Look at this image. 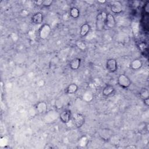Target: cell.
<instances>
[{
	"label": "cell",
	"mask_w": 149,
	"mask_h": 149,
	"mask_svg": "<svg viewBox=\"0 0 149 149\" xmlns=\"http://www.w3.org/2000/svg\"><path fill=\"white\" fill-rule=\"evenodd\" d=\"M143 100L144 104L147 107H148V106L149 105V98L144 99V100Z\"/></svg>",
	"instance_id": "22"
},
{
	"label": "cell",
	"mask_w": 149,
	"mask_h": 149,
	"mask_svg": "<svg viewBox=\"0 0 149 149\" xmlns=\"http://www.w3.org/2000/svg\"><path fill=\"white\" fill-rule=\"evenodd\" d=\"M78 90V86L76 83H70L66 88L65 93L67 94H74Z\"/></svg>",
	"instance_id": "15"
},
{
	"label": "cell",
	"mask_w": 149,
	"mask_h": 149,
	"mask_svg": "<svg viewBox=\"0 0 149 149\" xmlns=\"http://www.w3.org/2000/svg\"><path fill=\"white\" fill-rule=\"evenodd\" d=\"M51 33V26L48 24H44L41 26L38 31L39 37L41 40H46Z\"/></svg>",
	"instance_id": "4"
},
{
	"label": "cell",
	"mask_w": 149,
	"mask_h": 149,
	"mask_svg": "<svg viewBox=\"0 0 149 149\" xmlns=\"http://www.w3.org/2000/svg\"><path fill=\"white\" fill-rule=\"evenodd\" d=\"M72 117V112L69 109H64L59 115V119L61 121L65 124H67L70 122Z\"/></svg>",
	"instance_id": "6"
},
{
	"label": "cell",
	"mask_w": 149,
	"mask_h": 149,
	"mask_svg": "<svg viewBox=\"0 0 149 149\" xmlns=\"http://www.w3.org/2000/svg\"><path fill=\"white\" fill-rule=\"evenodd\" d=\"M72 124L77 128L81 127L85 122V118L83 114L79 112H74L72 113L71 120Z\"/></svg>",
	"instance_id": "1"
},
{
	"label": "cell",
	"mask_w": 149,
	"mask_h": 149,
	"mask_svg": "<svg viewBox=\"0 0 149 149\" xmlns=\"http://www.w3.org/2000/svg\"><path fill=\"white\" fill-rule=\"evenodd\" d=\"M140 95L143 100L149 98V92L148 89L146 88H142L140 92Z\"/></svg>",
	"instance_id": "18"
},
{
	"label": "cell",
	"mask_w": 149,
	"mask_h": 149,
	"mask_svg": "<svg viewBox=\"0 0 149 149\" xmlns=\"http://www.w3.org/2000/svg\"><path fill=\"white\" fill-rule=\"evenodd\" d=\"M76 45L79 49H80L81 51H84L87 48V45L85 44V42H84L83 41H76Z\"/></svg>",
	"instance_id": "19"
},
{
	"label": "cell",
	"mask_w": 149,
	"mask_h": 149,
	"mask_svg": "<svg viewBox=\"0 0 149 149\" xmlns=\"http://www.w3.org/2000/svg\"><path fill=\"white\" fill-rule=\"evenodd\" d=\"M81 65V59L79 58L72 59L69 63V67L72 70H76L79 69Z\"/></svg>",
	"instance_id": "12"
},
{
	"label": "cell",
	"mask_w": 149,
	"mask_h": 149,
	"mask_svg": "<svg viewBox=\"0 0 149 149\" xmlns=\"http://www.w3.org/2000/svg\"><path fill=\"white\" fill-rule=\"evenodd\" d=\"M70 16L73 19H77L80 15V11L78 8L76 7H72L70 8L69 11Z\"/></svg>",
	"instance_id": "17"
},
{
	"label": "cell",
	"mask_w": 149,
	"mask_h": 149,
	"mask_svg": "<svg viewBox=\"0 0 149 149\" xmlns=\"http://www.w3.org/2000/svg\"><path fill=\"white\" fill-rule=\"evenodd\" d=\"M111 10L112 12L115 14H119L123 10V5L120 1H113L110 5Z\"/></svg>",
	"instance_id": "7"
},
{
	"label": "cell",
	"mask_w": 149,
	"mask_h": 149,
	"mask_svg": "<svg viewBox=\"0 0 149 149\" xmlns=\"http://www.w3.org/2000/svg\"><path fill=\"white\" fill-rule=\"evenodd\" d=\"M105 27L109 29H113L116 26V20L112 13H108L107 16V19L105 23Z\"/></svg>",
	"instance_id": "9"
},
{
	"label": "cell",
	"mask_w": 149,
	"mask_h": 149,
	"mask_svg": "<svg viewBox=\"0 0 149 149\" xmlns=\"http://www.w3.org/2000/svg\"><path fill=\"white\" fill-rule=\"evenodd\" d=\"M43 15L41 12L34 13L31 17V22L34 24H40L43 22Z\"/></svg>",
	"instance_id": "10"
},
{
	"label": "cell",
	"mask_w": 149,
	"mask_h": 149,
	"mask_svg": "<svg viewBox=\"0 0 149 149\" xmlns=\"http://www.w3.org/2000/svg\"><path fill=\"white\" fill-rule=\"evenodd\" d=\"M54 147L51 145V144H46L44 147V148L45 149H51V148H53Z\"/></svg>",
	"instance_id": "21"
},
{
	"label": "cell",
	"mask_w": 149,
	"mask_h": 149,
	"mask_svg": "<svg viewBox=\"0 0 149 149\" xmlns=\"http://www.w3.org/2000/svg\"><path fill=\"white\" fill-rule=\"evenodd\" d=\"M142 66H143V62L140 59H135L133 60L130 64V68L134 70H137L140 69L142 67Z\"/></svg>",
	"instance_id": "14"
},
{
	"label": "cell",
	"mask_w": 149,
	"mask_h": 149,
	"mask_svg": "<svg viewBox=\"0 0 149 149\" xmlns=\"http://www.w3.org/2000/svg\"><path fill=\"white\" fill-rule=\"evenodd\" d=\"M113 135L112 130L109 128H102L98 132V136L100 138L105 141H109Z\"/></svg>",
	"instance_id": "2"
},
{
	"label": "cell",
	"mask_w": 149,
	"mask_h": 149,
	"mask_svg": "<svg viewBox=\"0 0 149 149\" xmlns=\"http://www.w3.org/2000/svg\"><path fill=\"white\" fill-rule=\"evenodd\" d=\"M47 104L44 101L38 102L35 105V109L36 112L40 115H43L47 111Z\"/></svg>",
	"instance_id": "8"
},
{
	"label": "cell",
	"mask_w": 149,
	"mask_h": 149,
	"mask_svg": "<svg viewBox=\"0 0 149 149\" xmlns=\"http://www.w3.org/2000/svg\"><path fill=\"white\" fill-rule=\"evenodd\" d=\"M125 148H130V149H135V148H137V147L134 144H131V145L126 146Z\"/></svg>",
	"instance_id": "23"
},
{
	"label": "cell",
	"mask_w": 149,
	"mask_h": 149,
	"mask_svg": "<svg viewBox=\"0 0 149 149\" xmlns=\"http://www.w3.org/2000/svg\"><path fill=\"white\" fill-rule=\"evenodd\" d=\"M105 26V22L102 19L101 13H99L96 17V28L98 31H102L104 30Z\"/></svg>",
	"instance_id": "11"
},
{
	"label": "cell",
	"mask_w": 149,
	"mask_h": 149,
	"mask_svg": "<svg viewBox=\"0 0 149 149\" xmlns=\"http://www.w3.org/2000/svg\"><path fill=\"white\" fill-rule=\"evenodd\" d=\"M53 2L54 1L52 0H45V1H42L41 5L43 7L48 8V7L51 6L52 5Z\"/></svg>",
	"instance_id": "20"
},
{
	"label": "cell",
	"mask_w": 149,
	"mask_h": 149,
	"mask_svg": "<svg viewBox=\"0 0 149 149\" xmlns=\"http://www.w3.org/2000/svg\"><path fill=\"white\" fill-rule=\"evenodd\" d=\"M105 67L108 72L111 73L115 72L118 69V63L116 60L114 58H109L107 59L105 63Z\"/></svg>",
	"instance_id": "5"
},
{
	"label": "cell",
	"mask_w": 149,
	"mask_h": 149,
	"mask_svg": "<svg viewBox=\"0 0 149 149\" xmlns=\"http://www.w3.org/2000/svg\"><path fill=\"white\" fill-rule=\"evenodd\" d=\"M90 29H91V27H90V26L89 24H88L87 23L83 24L80 28V31H79L80 36L81 37L86 36L89 33Z\"/></svg>",
	"instance_id": "16"
},
{
	"label": "cell",
	"mask_w": 149,
	"mask_h": 149,
	"mask_svg": "<svg viewBox=\"0 0 149 149\" xmlns=\"http://www.w3.org/2000/svg\"><path fill=\"white\" fill-rule=\"evenodd\" d=\"M98 2H101V3H104V2H105L106 1H98Z\"/></svg>",
	"instance_id": "24"
},
{
	"label": "cell",
	"mask_w": 149,
	"mask_h": 149,
	"mask_svg": "<svg viewBox=\"0 0 149 149\" xmlns=\"http://www.w3.org/2000/svg\"><path fill=\"white\" fill-rule=\"evenodd\" d=\"M115 91L114 87L111 84L106 85L102 90V94L105 97H109L113 94Z\"/></svg>",
	"instance_id": "13"
},
{
	"label": "cell",
	"mask_w": 149,
	"mask_h": 149,
	"mask_svg": "<svg viewBox=\"0 0 149 149\" xmlns=\"http://www.w3.org/2000/svg\"><path fill=\"white\" fill-rule=\"evenodd\" d=\"M118 84L123 88H127L131 85V80L125 74H120L117 79Z\"/></svg>",
	"instance_id": "3"
}]
</instances>
